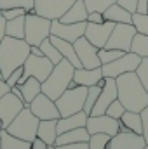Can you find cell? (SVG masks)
<instances>
[{
	"instance_id": "cell-1",
	"label": "cell",
	"mask_w": 148,
	"mask_h": 149,
	"mask_svg": "<svg viewBox=\"0 0 148 149\" xmlns=\"http://www.w3.org/2000/svg\"><path fill=\"white\" fill-rule=\"evenodd\" d=\"M117 81V99L129 111H141L148 106V92L141 85L136 71H129L115 78Z\"/></svg>"
},
{
	"instance_id": "cell-2",
	"label": "cell",
	"mask_w": 148,
	"mask_h": 149,
	"mask_svg": "<svg viewBox=\"0 0 148 149\" xmlns=\"http://www.w3.org/2000/svg\"><path fill=\"white\" fill-rule=\"evenodd\" d=\"M30 56V43L25 38L5 37L0 42V71L4 80L16 68L23 66L26 57Z\"/></svg>"
},
{
	"instance_id": "cell-3",
	"label": "cell",
	"mask_w": 148,
	"mask_h": 149,
	"mask_svg": "<svg viewBox=\"0 0 148 149\" xmlns=\"http://www.w3.org/2000/svg\"><path fill=\"white\" fill-rule=\"evenodd\" d=\"M73 71L75 66L68 59H61L54 68L51 74L42 81V92L51 97L52 101H56L70 85V81L73 80Z\"/></svg>"
},
{
	"instance_id": "cell-4",
	"label": "cell",
	"mask_w": 148,
	"mask_h": 149,
	"mask_svg": "<svg viewBox=\"0 0 148 149\" xmlns=\"http://www.w3.org/2000/svg\"><path fill=\"white\" fill-rule=\"evenodd\" d=\"M38 120L37 116L32 113L30 106H25L21 111L18 113V116L5 127V130L23 141L32 142L37 137V128H38Z\"/></svg>"
},
{
	"instance_id": "cell-5",
	"label": "cell",
	"mask_w": 148,
	"mask_h": 149,
	"mask_svg": "<svg viewBox=\"0 0 148 149\" xmlns=\"http://www.w3.org/2000/svg\"><path fill=\"white\" fill-rule=\"evenodd\" d=\"M51 37V19L38 16L33 10L25 16V40L30 45H40Z\"/></svg>"
},
{
	"instance_id": "cell-6",
	"label": "cell",
	"mask_w": 148,
	"mask_h": 149,
	"mask_svg": "<svg viewBox=\"0 0 148 149\" xmlns=\"http://www.w3.org/2000/svg\"><path fill=\"white\" fill-rule=\"evenodd\" d=\"M85 95H87V87H84V85H77L73 88H66L54 101L59 114L61 116H70L73 113L82 111L84 102H85Z\"/></svg>"
},
{
	"instance_id": "cell-7",
	"label": "cell",
	"mask_w": 148,
	"mask_h": 149,
	"mask_svg": "<svg viewBox=\"0 0 148 149\" xmlns=\"http://www.w3.org/2000/svg\"><path fill=\"white\" fill-rule=\"evenodd\" d=\"M143 57H140L138 54L134 52H124L120 57H117L115 61L106 63V64H101V73L105 78H117L124 73H129V71H136V68L140 66Z\"/></svg>"
},
{
	"instance_id": "cell-8",
	"label": "cell",
	"mask_w": 148,
	"mask_h": 149,
	"mask_svg": "<svg viewBox=\"0 0 148 149\" xmlns=\"http://www.w3.org/2000/svg\"><path fill=\"white\" fill-rule=\"evenodd\" d=\"M23 68H25V71H23L21 78H19V81H18V87L23 85V83L26 81L28 76H35L37 80L44 81V80L51 74L52 68H54V64H52L45 56H33V54H30V56L26 57Z\"/></svg>"
},
{
	"instance_id": "cell-9",
	"label": "cell",
	"mask_w": 148,
	"mask_h": 149,
	"mask_svg": "<svg viewBox=\"0 0 148 149\" xmlns=\"http://www.w3.org/2000/svg\"><path fill=\"white\" fill-rule=\"evenodd\" d=\"M136 28L132 23H117L115 28L111 30V35L106 42V49H117L122 52H129L131 50V43L132 38L136 35Z\"/></svg>"
},
{
	"instance_id": "cell-10",
	"label": "cell",
	"mask_w": 148,
	"mask_h": 149,
	"mask_svg": "<svg viewBox=\"0 0 148 149\" xmlns=\"http://www.w3.org/2000/svg\"><path fill=\"white\" fill-rule=\"evenodd\" d=\"M85 128H87V132H89L91 135H92V134H106V135L113 137L115 134L120 132V120L111 118L106 113H105V114H98V116L89 114V116H87Z\"/></svg>"
},
{
	"instance_id": "cell-11",
	"label": "cell",
	"mask_w": 148,
	"mask_h": 149,
	"mask_svg": "<svg viewBox=\"0 0 148 149\" xmlns=\"http://www.w3.org/2000/svg\"><path fill=\"white\" fill-rule=\"evenodd\" d=\"M75 52H77V57L80 61V66L82 68H99L101 66V61H99V56H98V47H94L85 37H80L73 42Z\"/></svg>"
},
{
	"instance_id": "cell-12",
	"label": "cell",
	"mask_w": 148,
	"mask_h": 149,
	"mask_svg": "<svg viewBox=\"0 0 148 149\" xmlns=\"http://www.w3.org/2000/svg\"><path fill=\"white\" fill-rule=\"evenodd\" d=\"M75 0H35L33 12L44 16L47 19H59L72 5Z\"/></svg>"
},
{
	"instance_id": "cell-13",
	"label": "cell",
	"mask_w": 148,
	"mask_h": 149,
	"mask_svg": "<svg viewBox=\"0 0 148 149\" xmlns=\"http://www.w3.org/2000/svg\"><path fill=\"white\" fill-rule=\"evenodd\" d=\"M115 24H117V23H113V21H103V23H89V21H87L84 37L87 38L94 47L103 49V47L106 45L108 38H110L111 30L115 28Z\"/></svg>"
},
{
	"instance_id": "cell-14",
	"label": "cell",
	"mask_w": 148,
	"mask_h": 149,
	"mask_svg": "<svg viewBox=\"0 0 148 149\" xmlns=\"http://www.w3.org/2000/svg\"><path fill=\"white\" fill-rule=\"evenodd\" d=\"M85 26H87V21H82V23H61L59 19H52L51 21V35L54 37H59L66 42H72L73 43L77 38L84 37L85 33Z\"/></svg>"
},
{
	"instance_id": "cell-15",
	"label": "cell",
	"mask_w": 148,
	"mask_h": 149,
	"mask_svg": "<svg viewBox=\"0 0 148 149\" xmlns=\"http://www.w3.org/2000/svg\"><path fill=\"white\" fill-rule=\"evenodd\" d=\"M25 108V102L21 97L12 94L11 90L0 97V120L4 123V128L18 116V113Z\"/></svg>"
},
{
	"instance_id": "cell-16",
	"label": "cell",
	"mask_w": 148,
	"mask_h": 149,
	"mask_svg": "<svg viewBox=\"0 0 148 149\" xmlns=\"http://www.w3.org/2000/svg\"><path fill=\"white\" fill-rule=\"evenodd\" d=\"M30 109L38 120H58L61 116L58 108H56V102L51 97H47L44 92H40L30 102Z\"/></svg>"
},
{
	"instance_id": "cell-17",
	"label": "cell",
	"mask_w": 148,
	"mask_h": 149,
	"mask_svg": "<svg viewBox=\"0 0 148 149\" xmlns=\"http://www.w3.org/2000/svg\"><path fill=\"white\" fill-rule=\"evenodd\" d=\"M147 142L143 139V135L134 134L131 130L125 132H118L108 141V148L106 149H145Z\"/></svg>"
},
{
	"instance_id": "cell-18",
	"label": "cell",
	"mask_w": 148,
	"mask_h": 149,
	"mask_svg": "<svg viewBox=\"0 0 148 149\" xmlns=\"http://www.w3.org/2000/svg\"><path fill=\"white\" fill-rule=\"evenodd\" d=\"M115 99H117V81H115V78H105V85L101 87V92L98 95V101L92 106V109H91L89 114H92V116L105 114L106 113V108L110 106Z\"/></svg>"
},
{
	"instance_id": "cell-19",
	"label": "cell",
	"mask_w": 148,
	"mask_h": 149,
	"mask_svg": "<svg viewBox=\"0 0 148 149\" xmlns=\"http://www.w3.org/2000/svg\"><path fill=\"white\" fill-rule=\"evenodd\" d=\"M87 113L84 111H78L73 113L70 116H59L58 118V125H56V130H58V135L63 134V132H68V130H73V128H78V127H85L87 123Z\"/></svg>"
},
{
	"instance_id": "cell-20",
	"label": "cell",
	"mask_w": 148,
	"mask_h": 149,
	"mask_svg": "<svg viewBox=\"0 0 148 149\" xmlns=\"http://www.w3.org/2000/svg\"><path fill=\"white\" fill-rule=\"evenodd\" d=\"M103 78L101 73V66L99 68H75L73 71V81L77 85H84V87H91V85H98V81Z\"/></svg>"
},
{
	"instance_id": "cell-21",
	"label": "cell",
	"mask_w": 148,
	"mask_h": 149,
	"mask_svg": "<svg viewBox=\"0 0 148 149\" xmlns=\"http://www.w3.org/2000/svg\"><path fill=\"white\" fill-rule=\"evenodd\" d=\"M87 16H89V12H87V7H85V3H84V0H75L73 5L59 17V21L61 23H82V21H87Z\"/></svg>"
},
{
	"instance_id": "cell-22",
	"label": "cell",
	"mask_w": 148,
	"mask_h": 149,
	"mask_svg": "<svg viewBox=\"0 0 148 149\" xmlns=\"http://www.w3.org/2000/svg\"><path fill=\"white\" fill-rule=\"evenodd\" d=\"M91 134L87 132L85 127H78L73 130L63 132L56 137V144L54 146H61V144H73V142H89Z\"/></svg>"
},
{
	"instance_id": "cell-23",
	"label": "cell",
	"mask_w": 148,
	"mask_h": 149,
	"mask_svg": "<svg viewBox=\"0 0 148 149\" xmlns=\"http://www.w3.org/2000/svg\"><path fill=\"white\" fill-rule=\"evenodd\" d=\"M49 40L54 43V47L61 52V56L65 59H68L75 68H80V61L77 57V52H75V47L72 42H66V40H63V38H59V37H54V35H51Z\"/></svg>"
},
{
	"instance_id": "cell-24",
	"label": "cell",
	"mask_w": 148,
	"mask_h": 149,
	"mask_svg": "<svg viewBox=\"0 0 148 149\" xmlns=\"http://www.w3.org/2000/svg\"><path fill=\"white\" fill-rule=\"evenodd\" d=\"M105 21H113V23H132V12H129L125 7L120 3H111L110 7L103 12Z\"/></svg>"
},
{
	"instance_id": "cell-25",
	"label": "cell",
	"mask_w": 148,
	"mask_h": 149,
	"mask_svg": "<svg viewBox=\"0 0 148 149\" xmlns=\"http://www.w3.org/2000/svg\"><path fill=\"white\" fill-rule=\"evenodd\" d=\"M21 94H23V102L25 106H30V102L42 92V81L37 80L35 76H28L23 85H19Z\"/></svg>"
},
{
	"instance_id": "cell-26",
	"label": "cell",
	"mask_w": 148,
	"mask_h": 149,
	"mask_svg": "<svg viewBox=\"0 0 148 149\" xmlns=\"http://www.w3.org/2000/svg\"><path fill=\"white\" fill-rule=\"evenodd\" d=\"M56 125H58V120H40L37 128V137L45 141L49 146L56 144V137H58Z\"/></svg>"
},
{
	"instance_id": "cell-27",
	"label": "cell",
	"mask_w": 148,
	"mask_h": 149,
	"mask_svg": "<svg viewBox=\"0 0 148 149\" xmlns=\"http://www.w3.org/2000/svg\"><path fill=\"white\" fill-rule=\"evenodd\" d=\"M30 146L32 142L9 134L5 128L0 130V149H30Z\"/></svg>"
},
{
	"instance_id": "cell-28",
	"label": "cell",
	"mask_w": 148,
	"mask_h": 149,
	"mask_svg": "<svg viewBox=\"0 0 148 149\" xmlns=\"http://www.w3.org/2000/svg\"><path fill=\"white\" fill-rule=\"evenodd\" d=\"M120 123L125 127V128H129L131 132H134V134H143V123H141V114L138 111H129V109H125V113L120 116Z\"/></svg>"
},
{
	"instance_id": "cell-29",
	"label": "cell",
	"mask_w": 148,
	"mask_h": 149,
	"mask_svg": "<svg viewBox=\"0 0 148 149\" xmlns=\"http://www.w3.org/2000/svg\"><path fill=\"white\" fill-rule=\"evenodd\" d=\"M25 16H18L14 19H7L5 21V35L7 37L25 38Z\"/></svg>"
},
{
	"instance_id": "cell-30",
	"label": "cell",
	"mask_w": 148,
	"mask_h": 149,
	"mask_svg": "<svg viewBox=\"0 0 148 149\" xmlns=\"http://www.w3.org/2000/svg\"><path fill=\"white\" fill-rule=\"evenodd\" d=\"M40 49H42V54H44V56H45V57H47V59H49L54 66H56L61 59H65V57L61 56V52L54 47V43H52L49 38H45V40L40 43Z\"/></svg>"
},
{
	"instance_id": "cell-31",
	"label": "cell",
	"mask_w": 148,
	"mask_h": 149,
	"mask_svg": "<svg viewBox=\"0 0 148 149\" xmlns=\"http://www.w3.org/2000/svg\"><path fill=\"white\" fill-rule=\"evenodd\" d=\"M131 52L138 54L140 57H148V35L136 33L131 43Z\"/></svg>"
},
{
	"instance_id": "cell-32",
	"label": "cell",
	"mask_w": 148,
	"mask_h": 149,
	"mask_svg": "<svg viewBox=\"0 0 148 149\" xmlns=\"http://www.w3.org/2000/svg\"><path fill=\"white\" fill-rule=\"evenodd\" d=\"M35 5V0H0V10L2 9H14V7H21L26 12H32Z\"/></svg>"
},
{
	"instance_id": "cell-33",
	"label": "cell",
	"mask_w": 148,
	"mask_h": 149,
	"mask_svg": "<svg viewBox=\"0 0 148 149\" xmlns=\"http://www.w3.org/2000/svg\"><path fill=\"white\" fill-rule=\"evenodd\" d=\"M99 92H101V87H99V85H91V87H87V95H85V102H84V111L87 113V114L91 113L92 106L96 104Z\"/></svg>"
},
{
	"instance_id": "cell-34",
	"label": "cell",
	"mask_w": 148,
	"mask_h": 149,
	"mask_svg": "<svg viewBox=\"0 0 148 149\" xmlns=\"http://www.w3.org/2000/svg\"><path fill=\"white\" fill-rule=\"evenodd\" d=\"M117 0H84L87 12H105L111 3H115Z\"/></svg>"
},
{
	"instance_id": "cell-35",
	"label": "cell",
	"mask_w": 148,
	"mask_h": 149,
	"mask_svg": "<svg viewBox=\"0 0 148 149\" xmlns=\"http://www.w3.org/2000/svg\"><path fill=\"white\" fill-rule=\"evenodd\" d=\"M132 24H134V28H136L138 33L148 35V14L132 12Z\"/></svg>"
},
{
	"instance_id": "cell-36",
	"label": "cell",
	"mask_w": 148,
	"mask_h": 149,
	"mask_svg": "<svg viewBox=\"0 0 148 149\" xmlns=\"http://www.w3.org/2000/svg\"><path fill=\"white\" fill-rule=\"evenodd\" d=\"M110 135L106 134H92L89 139V149H106Z\"/></svg>"
},
{
	"instance_id": "cell-37",
	"label": "cell",
	"mask_w": 148,
	"mask_h": 149,
	"mask_svg": "<svg viewBox=\"0 0 148 149\" xmlns=\"http://www.w3.org/2000/svg\"><path fill=\"white\" fill-rule=\"evenodd\" d=\"M122 54H124L122 50H117V49H106V47H103V49H99V50H98V56H99L101 64H106V63L115 61V59H117V57H120Z\"/></svg>"
},
{
	"instance_id": "cell-38",
	"label": "cell",
	"mask_w": 148,
	"mask_h": 149,
	"mask_svg": "<svg viewBox=\"0 0 148 149\" xmlns=\"http://www.w3.org/2000/svg\"><path fill=\"white\" fill-rule=\"evenodd\" d=\"M136 74H138L141 85L145 87V90L148 92V57H143V59H141L140 66L136 68Z\"/></svg>"
},
{
	"instance_id": "cell-39",
	"label": "cell",
	"mask_w": 148,
	"mask_h": 149,
	"mask_svg": "<svg viewBox=\"0 0 148 149\" xmlns=\"http://www.w3.org/2000/svg\"><path fill=\"white\" fill-rule=\"evenodd\" d=\"M124 113H125V108H124V104H122L118 99H115L110 106L106 108V114L111 116V118H115V120H120V116H122Z\"/></svg>"
},
{
	"instance_id": "cell-40",
	"label": "cell",
	"mask_w": 148,
	"mask_h": 149,
	"mask_svg": "<svg viewBox=\"0 0 148 149\" xmlns=\"http://www.w3.org/2000/svg\"><path fill=\"white\" fill-rule=\"evenodd\" d=\"M0 14L4 16V19L7 21V19H14V17H18V16H25L26 14V10L25 9H21V7H14V9H2L0 10Z\"/></svg>"
},
{
	"instance_id": "cell-41",
	"label": "cell",
	"mask_w": 148,
	"mask_h": 149,
	"mask_svg": "<svg viewBox=\"0 0 148 149\" xmlns=\"http://www.w3.org/2000/svg\"><path fill=\"white\" fill-rule=\"evenodd\" d=\"M23 71H25V68H23V66L16 68L12 73H11L9 76H7V78H5V83H7L9 87H14V85H18V81H19V78H21Z\"/></svg>"
},
{
	"instance_id": "cell-42",
	"label": "cell",
	"mask_w": 148,
	"mask_h": 149,
	"mask_svg": "<svg viewBox=\"0 0 148 149\" xmlns=\"http://www.w3.org/2000/svg\"><path fill=\"white\" fill-rule=\"evenodd\" d=\"M140 114H141V123H143V139H145V142H147L148 146V106L147 108H143L141 111H140Z\"/></svg>"
},
{
	"instance_id": "cell-43",
	"label": "cell",
	"mask_w": 148,
	"mask_h": 149,
	"mask_svg": "<svg viewBox=\"0 0 148 149\" xmlns=\"http://www.w3.org/2000/svg\"><path fill=\"white\" fill-rule=\"evenodd\" d=\"M56 149H89V142H73V144H61Z\"/></svg>"
},
{
	"instance_id": "cell-44",
	"label": "cell",
	"mask_w": 148,
	"mask_h": 149,
	"mask_svg": "<svg viewBox=\"0 0 148 149\" xmlns=\"http://www.w3.org/2000/svg\"><path fill=\"white\" fill-rule=\"evenodd\" d=\"M117 3L125 7L129 12H136V7H138V0H117Z\"/></svg>"
},
{
	"instance_id": "cell-45",
	"label": "cell",
	"mask_w": 148,
	"mask_h": 149,
	"mask_svg": "<svg viewBox=\"0 0 148 149\" xmlns=\"http://www.w3.org/2000/svg\"><path fill=\"white\" fill-rule=\"evenodd\" d=\"M87 21L89 23H103L105 21V16H103V12H89Z\"/></svg>"
},
{
	"instance_id": "cell-46",
	"label": "cell",
	"mask_w": 148,
	"mask_h": 149,
	"mask_svg": "<svg viewBox=\"0 0 148 149\" xmlns=\"http://www.w3.org/2000/svg\"><path fill=\"white\" fill-rule=\"evenodd\" d=\"M47 148H49V144L45 141H42L40 137H35L32 141V146H30V149H47Z\"/></svg>"
},
{
	"instance_id": "cell-47",
	"label": "cell",
	"mask_w": 148,
	"mask_h": 149,
	"mask_svg": "<svg viewBox=\"0 0 148 149\" xmlns=\"http://www.w3.org/2000/svg\"><path fill=\"white\" fill-rule=\"evenodd\" d=\"M147 2H148V0H138V7H136V12L147 14Z\"/></svg>"
},
{
	"instance_id": "cell-48",
	"label": "cell",
	"mask_w": 148,
	"mask_h": 149,
	"mask_svg": "<svg viewBox=\"0 0 148 149\" xmlns=\"http://www.w3.org/2000/svg\"><path fill=\"white\" fill-rule=\"evenodd\" d=\"M9 90H11V87L5 83V80H2V78H0V97H2L4 94H7Z\"/></svg>"
},
{
	"instance_id": "cell-49",
	"label": "cell",
	"mask_w": 148,
	"mask_h": 149,
	"mask_svg": "<svg viewBox=\"0 0 148 149\" xmlns=\"http://www.w3.org/2000/svg\"><path fill=\"white\" fill-rule=\"evenodd\" d=\"M4 37H5V19H4V16L0 14V42H2Z\"/></svg>"
},
{
	"instance_id": "cell-50",
	"label": "cell",
	"mask_w": 148,
	"mask_h": 149,
	"mask_svg": "<svg viewBox=\"0 0 148 149\" xmlns=\"http://www.w3.org/2000/svg\"><path fill=\"white\" fill-rule=\"evenodd\" d=\"M30 54H33V56H44L40 45H30Z\"/></svg>"
},
{
	"instance_id": "cell-51",
	"label": "cell",
	"mask_w": 148,
	"mask_h": 149,
	"mask_svg": "<svg viewBox=\"0 0 148 149\" xmlns=\"http://www.w3.org/2000/svg\"><path fill=\"white\" fill-rule=\"evenodd\" d=\"M47 149H56V146H54V144H51V146H49Z\"/></svg>"
},
{
	"instance_id": "cell-52",
	"label": "cell",
	"mask_w": 148,
	"mask_h": 149,
	"mask_svg": "<svg viewBox=\"0 0 148 149\" xmlns=\"http://www.w3.org/2000/svg\"><path fill=\"white\" fill-rule=\"evenodd\" d=\"M2 128H4V123H2V120H0V130H2Z\"/></svg>"
},
{
	"instance_id": "cell-53",
	"label": "cell",
	"mask_w": 148,
	"mask_h": 149,
	"mask_svg": "<svg viewBox=\"0 0 148 149\" xmlns=\"http://www.w3.org/2000/svg\"><path fill=\"white\" fill-rule=\"evenodd\" d=\"M0 78H2V80H4V76H2V71H0Z\"/></svg>"
},
{
	"instance_id": "cell-54",
	"label": "cell",
	"mask_w": 148,
	"mask_h": 149,
	"mask_svg": "<svg viewBox=\"0 0 148 149\" xmlns=\"http://www.w3.org/2000/svg\"><path fill=\"white\" fill-rule=\"evenodd\" d=\"M147 14H148V2H147Z\"/></svg>"
},
{
	"instance_id": "cell-55",
	"label": "cell",
	"mask_w": 148,
	"mask_h": 149,
	"mask_svg": "<svg viewBox=\"0 0 148 149\" xmlns=\"http://www.w3.org/2000/svg\"><path fill=\"white\" fill-rule=\"evenodd\" d=\"M145 149H148V146H147V148H145Z\"/></svg>"
}]
</instances>
